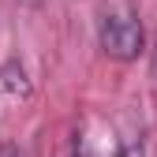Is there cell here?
Masks as SVG:
<instances>
[{"label": "cell", "mask_w": 157, "mask_h": 157, "mask_svg": "<svg viewBox=\"0 0 157 157\" xmlns=\"http://www.w3.org/2000/svg\"><path fill=\"white\" fill-rule=\"evenodd\" d=\"M23 8H41V0H19Z\"/></svg>", "instance_id": "obj_4"}, {"label": "cell", "mask_w": 157, "mask_h": 157, "mask_svg": "<svg viewBox=\"0 0 157 157\" xmlns=\"http://www.w3.org/2000/svg\"><path fill=\"white\" fill-rule=\"evenodd\" d=\"M75 157H82V153H78V146H75Z\"/></svg>", "instance_id": "obj_5"}, {"label": "cell", "mask_w": 157, "mask_h": 157, "mask_svg": "<svg viewBox=\"0 0 157 157\" xmlns=\"http://www.w3.org/2000/svg\"><path fill=\"white\" fill-rule=\"evenodd\" d=\"M120 157H146V153H142V146H139V142H131V146H124V150H120Z\"/></svg>", "instance_id": "obj_3"}, {"label": "cell", "mask_w": 157, "mask_h": 157, "mask_svg": "<svg viewBox=\"0 0 157 157\" xmlns=\"http://www.w3.org/2000/svg\"><path fill=\"white\" fill-rule=\"evenodd\" d=\"M30 94V82H26V71L23 64H0V97H26Z\"/></svg>", "instance_id": "obj_2"}, {"label": "cell", "mask_w": 157, "mask_h": 157, "mask_svg": "<svg viewBox=\"0 0 157 157\" xmlns=\"http://www.w3.org/2000/svg\"><path fill=\"white\" fill-rule=\"evenodd\" d=\"M97 45H101L105 56L112 60H139V52L146 45V30H142V19L135 15L131 8H109L97 23Z\"/></svg>", "instance_id": "obj_1"}]
</instances>
